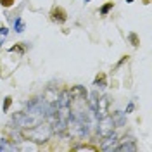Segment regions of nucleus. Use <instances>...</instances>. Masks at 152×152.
<instances>
[{
	"instance_id": "f257e3e1",
	"label": "nucleus",
	"mask_w": 152,
	"mask_h": 152,
	"mask_svg": "<svg viewBox=\"0 0 152 152\" xmlns=\"http://www.w3.org/2000/svg\"><path fill=\"white\" fill-rule=\"evenodd\" d=\"M50 133H52L50 126H47V124H37V126H33L31 132H26V135L31 137L35 142H45V140H48Z\"/></svg>"
},
{
	"instance_id": "f03ea898",
	"label": "nucleus",
	"mask_w": 152,
	"mask_h": 152,
	"mask_svg": "<svg viewBox=\"0 0 152 152\" xmlns=\"http://www.w3.org/2000/svg\"><path fill=\"white\" fill-rule=\"evenodd\" d=\"M113 118H109V116H102V119H100V123H99V133L102 135V137H107V135H111L113 133Z\"/></svg>"
},
{
	"instance_id": "7ed1b4c3",
	"label": "nucleus",
	"mask_w": 152,
	"mask_h": 152,
	"mask_svg": "<svg viewBox=\"0 0 152 152\" xmlns=\"http://www.w3.org/2000/svg\"><path fill=\"white\" fill-rule=\"evenodd\" d=\"M50 19H52L54 23H57V24H62V23L67 19V14H66L64 9L56 7V9H52V12H50Z\"/></svg>"
},
{
	"instance_id": "20e7f679",
	"label": "nucleus",
	"mask_w": 152,
	"mask_h": 152,
	"mask_svg": "<svg viewBox=\"0 0 152 152\" xmlns=\"http://www.w3.org/2000/svg\"><path fill=\"white\" fill-rule=\"evenodd\" d=\"M114 151H118V152H128V151H137V145H135V142L133 140H124L121 145H118V147H114Z\"/></svg>"
},
{
	"instance_id": "39448f33",
	"label": "nucleus",
	"mask_w": 152,
	"mask_h": 152,
	"mask_svg": "<svg viewBox=\"0 0 152 152\" xmlns=\"http://www.w3.org/2000/svg\"><path fill=\"white\" fill-rule=\"evenodd\" d=\"M69 95H71V97H75V99H86V90L83 88V86L76 85V86H73V88H71Z\"/></svg>"
},
{
	"instance_id": "423d86ee",
	"label": "nucleus",
	"mask_w": 152,
	"mask_h": 152,
	"mask_svg": "<svg viewBox=\"0 0 152 152\" xmlns=\"http://www.w3.org/2000/svg\"><path fill=\"white\" fill-rule=\"evenodd\" d=\"M94 85L99 86V88H104V86L107 85V80H105V75H104V73H99V75L95 76Z\"/></svg>"
},
{
	"instance_id": "0eeeda50",
	"label": "nucleus",
	"mask_w": 152,
	"mask_h": 152,
	"mask_svg": "<svg viewBox=\"0 0 152 152\" xmlns=\"http://www.w3.org/2000/svg\"><path fill=\"white\" fill-rule=\"evenodd\" d=\"M0 151H18V147L16 145H10L7 143L5 138H0Z\"/></svg>"
},
{
	"instance_id": "6e6552de",
	"label": "nucleus",
	"mask_w": 152,
	"mask_h": 152,
	"mask_svg": "<svg viewBox=\"0 0 152 152\" xmlns=\"http://www.w3.org/2000/svg\"><path fill=\"white\" fill-rule=\"evenodd\" d=\"M14 29H16V33H23L24 31V21L21 18L14 19Z\"/></svg>"
},
{
	"instance_id": "1a4fd4ad",
	"label": "nucleus",
	"mask_w": 152,
	"mask_h": 152,
	"mask_svg": "<svg viewBox=\"0 0 152 152\" xmlns=\"http://www.w3.org/2000/svg\"><path fill=\"white\" fill-rule=\"evenodd\" d=\"M113 7H114V2H107L105 5H102L100 10H99V12H100V16H107V14L113 10Z\"/></svg>"
},
{
	"instance_id": "9d476101",
	"label": "nucleus",
	"mask_w": 152,
	"mask_h": 152,
	"mask_svg": "<svg viewBox=\"0 0 152 152\" xmlns=\"http://www.w3.org/2000/svg\"><path fill=\"white\" fill-rule=\"evenodd\" d=\"M113 123L118 124V126H121V124L124 123V114H123V113H118V114L113 118Z\"/></svg>"
},
{
	"instance_id": "9b49d317",
	"label": "nucleus",
	"mask_w": 152,
	"mask_h": 152,
	"mask_svg": "<svg viewBox=\"0 0 152 152\" xmlns=\"http://www.w3.org/2000/svg\"><path fill=\"white\" fill-rule=\"evenodd\" d=\"M24 50H26V47H23V45H12V47L9 48V52H16V54H19V56H23Z\"/></svg>"
},
{
	"instance_id": "f8f14e48",
	"label": "nucleus",
	"mask_w": 152,
	"mask_h": 152,
	"mask_svg": "<svg viewBox=\"0 0 152 152\" xmlns=\"http://www.w3.org/2000/svg\"><path fill=\"white\" fill-rule=\"evenodd\" d=\"M76 152H83V151H88V152H94L97 151L95 147H92V145H78V147H75Z\"/></svg>"
},
{
	"instance_id": "ddd939ff",
	"label": "nucleus",
	"mask_w": 152,
	"mask_h": 152,
	"mask_svg": "<svg viewBox=\"0 0 152 152\" xmlns=\"http://www.w3.org/2000/svg\"><path fill=\"white\" fill-rule=\"evenodd\" d=\"M128 40L132 42L133 47H138V43H140V42H138V37H137L135 33H130V35H128Z\"/></svg>"
},
{
	"instance_id": "4468645a",
	"label": "nucleus",
	"mask_w": 152,
	"mask_h": 152,
	"mask_svg": "<svg viewBox=\"0 0 152 152\" xmlns=\"http://www.w3.org/2000/svg\"><path fill=\"white\" fill-rule=\"evenodd\" d=\"M10 104H12V97H5V100H4V107H2V111L4 113H7L9 111Z\"/></svg>"
},
{
	"instance_id": "2eb2a0df",
	"label": "nucleus",
	"mask_w": 152,
	"mask_h": 152,
	"mask_svg": "<svg viewBox=\"0 0 152 152\" xmlns=\"http://www.w3.org/2000/svg\"><path fill=\"white\" fill-rule=\"evenodd\" d=\"M14 2H16V0H0V4H2V7H5V9H7V7H10V5H12Z\"/></svg>"
},
{
	"instance_id": "dca6fc26",
	"label": "nucleus",
	"mask_w": 152,
	"mask_h": 152,
	"mask_svg": "<svg viewBox=\"0 0 152 152\" xmlns=\"http://www.w3.org/2000/svg\"><path fill=\"white\" fill-rule=\"evenodd\" d=\"M7 35H9V29L5 28V26H2V28H0V37H7Z\"/></svg>"
},
{
	"instance_id": "f3484780",
	"label": "nucleus",
	"mask_w": 152,
	"mask_h": 152,
	"mask_svg": "<svg viewBox=\"0 0 152 152\" xmlns=\"http://www.w3.org/2000/svg\"><path fill=\"white\" fill-rule=\"evenodd\" d=\"M133 109H135V104H133V102H130V104H128V107H126V111H124V114H130Z\"/></svg>"
},
{
	"instance_id": "a211bd4d",
	"label": "nucleus",
	"mask_w": 152,
	"mask_h": 152,
	"mask_svg": "<svg viewBox=\"0 0 152 152\" xmlns=\"http://www.w3.org/2000/svg\"><path fill=\"white\" fill-rule=\"evenodd\" d=\"M132 2H135V0H126V4H132Z\"/></svg>"
},
{
	"instance_id": "6ab92c4d",
	"label": "nucleus",
	"mask_w": 152,
	"mask_h": 152,
	"mask_svg": "<svg viewBox=\"0 0 152 152\" xmlns=\"http://www.w3.org/2000/svg\"><path fill=\"white\" fill-rule=\"evenodd\" d=\"M83 2H85V4H86V2H92V0H83Z\"/></svg>"
}]
</instances>
